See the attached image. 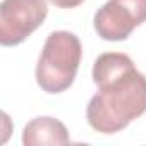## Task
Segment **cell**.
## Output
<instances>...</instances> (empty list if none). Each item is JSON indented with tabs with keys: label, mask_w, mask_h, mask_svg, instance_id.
<instances>
[{
	"label": "cell",
	"mask_w": 146,
	"mask_h": 146,
	"mask_svg": "<svg viewBox=\"0 0 146 146\" xmlns=\"http://www.w3.org/2000/svg\"><path fill=\"white\" fill-rule=\"evenodd\" d=\"M98 93L86 107L90 127L100 134H115L146 112V76L132 58L120 52L102 53L93 64Z\"/></svg>",
	"instance_id": "obj_1"
},
{
	"label": "cell",
	"mask_w": 146,
	"mask_h": 146,
	"mask_svg": "<svg viewBox=\"0 0 146 146\" xmlns=\"http://www.w3.org/2000/svg\"><path fill=\"white\" fill-rule=\"evenodd\" d=\"M48 2H52L55 7H60V9H74L81 5L84 0H48Z\"/></svg>",
	"instance_id": "obj_6"
},
{
	"label": "cell",
	"mask_w": 146,
	"mask_h": 146,
	"mask_svg": "<svg viewBox=\"0 0 146 146\" xmlns=\"http://www.w3.org/2000/svg\"><path fill=\"white\" fill-rule=\"evenodd\" d=\"M146 21V0H108L95 14V31L105 41H122Z\"/></svg>",
	"instance_id": "obj_4"
},
{
	"label": "cell",
	"mask_w": 146,
	"mask_h": 146,
	"mask_svg": "<svg viewBox=\"0 0 146 146\" xmlns=\"http://www.w3.org/2000/svg\"><path fill=\"white\" fill-rule=\"evenodd\" d=\"M70 143L67 127L53 117H36L24 125L23 144L40 146V144H67Z\"/></svg>",
	"instance_id": "obj_5"
},
{
	"label": "cell",
	"mask_w": 146,
	"mask_h": 146,
	"mask_svg": "<svg viewBox=\"0 0 146 146\" xmlns=\"http://www.w3.org/2000/svg\"><path fill=\"white\" fill-rule=\"evenodd\" d=\"M48 16L46 0H2L0 43L16 46L36 31Z\"/></svg>",
	"instance_id": "obj_3"
},
{
	"label": "cell",
	"mask_w": 146,
	"mask_h": 146,
	"mask_svg": "<svg viewBox=\"0 0 146 146\" xmlns=\"http://www.w3.org/2000/svg\"><path fill=\"white\" fill-rule=\"evenodd\" d=\"M83 58L79 38L70 31H53L46 36L36 64V83L48 95L64 93L72 86Z\"/></svg>",
	"instance_id": "obj_2"
}]
</instances>
